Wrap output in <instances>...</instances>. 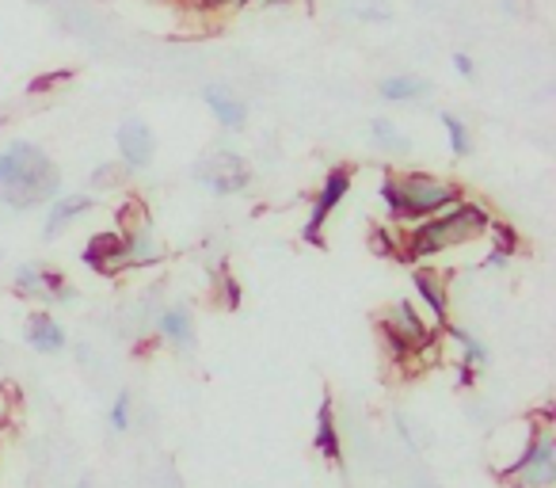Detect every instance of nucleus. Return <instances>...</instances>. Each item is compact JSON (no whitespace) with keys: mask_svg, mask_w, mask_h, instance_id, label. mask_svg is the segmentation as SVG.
Listing matches in <instances>:
<instances>
[{"mask_svg":"<svg viewBox=\"0 0 556 488\" xmlns=\"http://www.w3.org/2000/svg\"><path fill=\"white\" fill-rule=\"evenodd\" d=\"M495 214L484 207V202L477 199H457L454 207H446L442 214L434 217H424V222H416L408 233H401V249H396V256L404 260V264H431L434 256H442V252L450 249H462V245H472V240H480L488 229H492Z\"/></svg>","mask_w":556,"mask_h":488,"instance_id":"obj_1","label":"nucleus"},{"mask_svg":"<svg viewBox=\"0 0 556 488\" xmlns=\"http://www.w3.org/2000/svg\"><path fill=\"white\" fill-rule=\"evenodd\" d=\"M62 195V172L47 149L27 138H16L0 149V207L35 210Z\"/></svg>","mask_w":556,"mask_h":488,"instance_id":"obj_2","label":"nucleus"},{"mask_svg":"<svg viewBox=\"0 0 556 488\" xmlns=\"http://www.w3.org/2000/svg\"><path fill=\"white\" fill-rule=\"evenodd\" d=\"M378 199L386 207L389 222L396 225H416L424 217L442 214L446 207H454L457 199H465V187L439 172H389L378 187Z\"/></svg>","mask_w":556,"mask_h":488,"instance_id":"obj_3","label":"nucleus"},{"mask_svg":"<svg viewBox=\"0 0 556 488\" xmlns=\"http://www.w3.org/2000/svg\"><path fill=\"white\" fill-rule=\"evenodd\" d=\"M510 488H556V435L548 424H530L526 447L500 473Z\"/></svg>","mask_w":556,"mask_h":488,"instance_id":"obj_4","label":"nucleus"},{"mask_svg":"<svg viewBox=\"0 0 556 488\" xmlns=\"http://www.w3.org/2000/svg\"><path fill=\"white\" fill-rule=\"evenodd\" d=\"M378 328H381L386 348L393 351V359H401V363L412 355H419V351H424L427 343L442 333V328H434L431 321L419 313V305H412L408 298L389 302L386 313H381V321H378Z\"/></svg>","mask_w":556,"mask_h":488,"instance_id":"obj_5","label":"nucleus"},{"mask_svg":"<svg viewBox=\"0 0 556 488\" xmlns=\"http://www.w3.org/2000/svg\"><path fill=\"white\" fill-rule=\"evenodd\" d=\"M118 233H123V249H126V267H156L164 260V249H161V237L153 229V217L146 214L141 202H126L118 210Z\"/></svg>","mask_w":556,"mask_h":488,"instance_id":"obj_6","label":"nucleus"},{"mask_svg":"<svg viewBox=\"0 0 556 488\" xmlns=\"http://www.w3.org/2000/svg\"><path fill=\"white\" fill-rule=\"evenodd\" d=\"M194 179L202 184V191L217 195V199H229V195H240L252 184V164L240 153H232V149H217V153L202 157L194 164Z\"/></svg>","mask_w":556,"mask_h":488,"instance_id":"obj_7","label":"nucleus"},{"mask_svg":"<svg viewBox=\"0 0 556 488\" xmlns=\"http://www.w3.org/2000/svg\"><path fill=\"white\" fill-rule=\"evenodd\" d=\"M351 184H355L351 168H332L325 179H320L317 199H313L309 217H305V225H302L305 245H325V229H328V222H332L336 210L343 207V199L351 195Z\"/></svg>","mask_w":556,"mask_h":488,"instance_id":"obj_8","label":"nucleus"},{"mask_svg":"<svg viewBox=\"0 0 556 488\" xmlns=\"http://www.w3.org/2000/svg\"><path fill=\"white\" fill-rule=\"evenodd\" d=\"M115 153H118V168L126 176L149 172L156 161V130L146 118H123L115 130Z\"/></svg>","mask_w":556,"mask_h":488,"instance_id":"obj_9","label":"nucleus"},{"mask_svg":"<svg viewBox=\"0 0 556 488\" xmlns=\"http://www.w3.org/2000/svg\"><path fill=\"white\" fill-rule=\"evenodd\" d=\"M12 290H16V298H27V302H39V305L73 298L70 275H62L58 267L39 264V260H27V264L16 267V275H12Z\"/></svg>","mask_w":556,"mask_h":488,"instance_id":"obj_10","label":"nucleus"},{"mask_svg":"<svg viewBox=\"0 0 556 488\" xmlns=\"http://www.w3.org/2000/svg\"><path fill=\"white\" fill-rule=\"evenodd\" d=\"M412 290H416L419 305L427 310V321L434 328L450 325V287L446 275L431 264H412Z\"/></svg>","mask_w":556,"mask_h":488,"instance_id":"obj_11","label":"nucleus"},{"mask_svg":"<svg viewBox=\"0 0 556 488\" xmlns=\"http://www.w3.org/2000/svg\"><path fill=\"white\" fill-rule=\"evenodd\" d=\"M96 210L92 191H62L47 202V214H42V240H58L62 233H70L73 225L85 214Z\"/></svg>","mask_w":556,"mask_h":488,"instance_id":"obj_12","label":"nucleus"},{"mask_svg":"<svg viewBox=\"0 0 556 488\" xmlns=\"http://www.w3.org/2000/svg\"><path fill=\"white\" fill-rule=\"evenodd\" d=\"M24 343L35 355H62L70 348V333L50 310H31L24 321Z\"/></svg>","mask_w":556,"mask_h":488,"instance_id":"obj_13","label":"nucleus"},{"mask_svg":"<svg viewBox=\"0 0 556 488\" xmlns=\"http://www.w3.org/2000/svg\"><path fill=\"white\" fill-rule=\"evenodd\" d=\"M442 340L450 343V348L457 351V371H462V381L469 386L472 381V374L477 371H484L488 366V359H492V351H488V343L480 340L472 328H465V325H442Z\"/></svg>","mask_w":556,"mask_h":488,"instance_id":"obj_14","label":"nucleus"},{"mask_svg":"<svg viewBox=\"0 0 556 488\" xmlns=\"http://www.w3.org/2000/svg\"><path fill=\"white\" fill-rule=\"evenodd\" d=\"M80 260H85V264L92 267L96 275H118V272H126L123 233H118V229L92 233V237H88V245H85V252H80Z\"/></svg>","mask_w":556,"mask_h":488,"instance_id":"obj_15","label":"nucleus"},{"mask_svg":"<svg viewBox=\"0 0 556 488\" xmlns=\"http://www.w3.org/2000/svg\"><path fill=\"white\" fill-rule=\"evenodd\" d=\"M202 108L210 111V118H214L222 130L229 134H240L248 123V100H240L237 92H229V88L222 85H206L202 88Z\"/></svg>","mask_w":556,"mask_h":488,"instance_id":"obj_16","label":"nucleus"},{"mask_svg":"<svg viewBox=\"0 0 556 488\" xmlns=\"http://www.w3.org/2000/svg\"><path fill=\"white\" fill-rule=\"evenodd\" d=\"M153 333H156V340L168 343V348L191 351L194 348V313H191V305H184V302L164 305V310L156 313V321H153Z\"/></svg>","mask_w":556,"mask_h":488,"instance_id":"obj_17","label":"nucleus"},{"mask_svg":"<svg viewBox=\"0 0 556 488\" xmlns=\"http://www.w3.org/2000/svg\"><path fill=\"white\" fill-rule=\"evenodd\" d=\"M313 450H317L328 465L343 462V439H340V424H336V401L332 397L320 401L317 420H313Z\"/></svg>","mask_w":556,"mask_h":488,"instance_id":"obj_18","label":"nucleus"},{"mask_svg":"<svg viewBox=\"0 0 556 488\" xmlns=\"http://www.w3.org/2000/svg\"><path fill=\"white\" fill-rule=\"evenodd\" d=\"M378 100L381 103H396V108H404V103H419L431 96V80L427 77H416V73H389V77L378 80Z\"/></svg>","mask_w":556,"mask_h":488,"instance_id":"obj_19","label":"nucleus"},{"mask_svg":"<svg viewBox=\"0 0 556 488\" xmlns=\"http://www.w3.org/2000/svg\"><path fill=\"white\" fill-rule=\"evenodd\" d=\"M488 237H492V245H488L484 272H503V267H507L510 260L518 256V233L510 229L507 222H492V229H488Z\"/></svg>","mask_w":556,"mask_h":488,"instance_id":"obj_20","label":"nucleus"},{"mask_svg":"<svg viewBox=\"0 0 556 488\" xmlns=\"http://www.w3.org/2000/svg\"><path fill=\"white\" fill-rule=\"evenodd\" d=\"M366 134H370L374 149H381V153H393V157L412 153V138L393 123V118H381V115L370 118V123H366Z\"/></svg>","mask_w":556,"mask_h":488,"instance_id":"obj_21","label":"nucleus"},{"mask_svg":"<svg viewBox=\"0 0 556 488\" xmlns=\"http://www.w3.org/2000/svg\"><path fill=\"white\" fill-rule=\"evenodd\" d=\"M439 123H442V134H446V146H450V153L454 157H472V130H469V123H465L462 115H454V111H442L439 115Z\"/></svg>","mask_w":556,"mask_h":488,"instance_id":"obj_22","label":"nucleus"},{"mask_svg":"<svg viewBox=\"0 0 556 488\" xmlns=\"http://www.w3.org/2000/svg\"><path fill=\"white\" fill-rule=\"evenodd\" d=\"M130 420H134V397L130 393H115V401H111V409H108L111 431L126 435V431H130Z\"/></svg>","mask_w":556,"mask_h":488,"instance_id":"obj_23","label":"nucleus"},{"mask_svg":"<svg viewBox=\"0 0 556 488\" xmlns=\"http://www.w3.org/2000/svg\"><path fill=\"white\" fill-rule=\"evenodd\" d=\"M118 179H126V172L118 168V161L115 164H100V168L88 176V187H92V191H115Z\"/></svg>","mask_w":556,"mask_h":488,"instance_id":"obj_24","label":"nucleus"},{"mask_svg":"<svg viewBox=\"0 0 556 488\" xmlns=\"http://www.w3.org/2000/svg\"><path fill=\"white\" fill-rule=\"evenodd\" d=\"M450 65H454V73L462 80H477V62H472L465 50H454V54H450Z\"/></svg>","mask_w":556,"mask_h":488,"instance_id":"obj_25","label":"nucleus"},{"mask_svg":"<svg viewBox=\"0 0 556 488\" xmlns=\"http://www.w3.org/2000/svg\"><path fill=\"white\" fill-rule=\"evenodd\" d=\"M355 16L358 20H389V12H381V9H358Z\"/></svg>","mask_w":556,"mask_h":488,"instance_id":"obj_26","label":"nucleus"},{"mask_svg":"<svg viewBox=\"0 0 556 488\" xmlns=\"http://www.w3.org/2000/svg\"><path fill=\"white\" fill-rule=\"evenodd\" d=\"M500 9L507 12V16H522V4H518V0H500Z\"/></svg>","mask_w":556,"mask_h":488,"instance_id":"obj_27","label":"nucleus"},{"mask_svg":"<svg viewBox=\"0 0 556 488\" xmlns=\"http://www.w3.org/2000/svg\"><path fill=\"white\" fill-rule=\"evenodd\" d=\"M77 488H92V480H88V477H80V480H77Z\"/></svg>","mask_w":556,"mask_h":488,"instance_id":"obj_28","label":"nucleus"},{"mask_svg":"<svg viewBox=\"0 0 556 488\" xmlns=\"http://www.w3.org/2000/svg\"><path fill=\"white\" fill-rule=\"evenodd\" d=\"M244 4H252V0H232V9H244Z\"/></svg>","mask_w":556,"mask_h":488,"instance_id":"obj_29","label":"nucleus"}]
</instances>
